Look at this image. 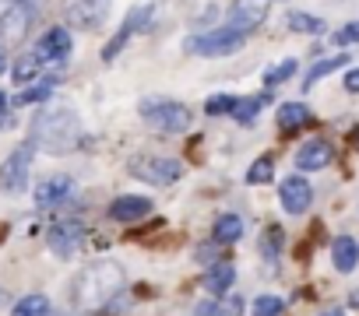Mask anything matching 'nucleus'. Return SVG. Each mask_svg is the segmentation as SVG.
<instances>
[{
    "mask_svg": "<svg viewBox=\"0 0 359 316\" xmlns=\"http://www.w3.org/2000/svg\"><path fill=\"white\" fill-rule=\"evenodd\" d=\"M81 144V120L71 106L64 102H46L36 120H32V148H43V151H74Z\"/></svg>",
    "mask_w": 359,
    "mask_h": 316,
    "instance_id": "f257e3e1",
    "label": "nucleus"
},
{
    "mask_svg": "<svg viewBox=\"0 0 359 316\" xmlns=\"http://www.w3.org/2000/svg\"><path fill=\"white\" fill-rule=\"evenodd\" d=\"M123 288V271L113 260H95L92 267L81 271L78 285H74V302L81 313H92L99 306H106L116 292Z\"/></svg>",
    "mask_w": 359,
    "mask_h": 316,
    "instance_id": "f03ea898",
    "label": "nucleus"
},
{
    "mask_svg": "<svg viewBox=\"0 0 359 316\" xmlns=\"http://www.w3.org/2000/svg\"><path fill=\"white\" fill-rule=\"evenodd\" d=\"M141 116L158 134H184L194 123V113L187 106L172 102V99H148V102H141Z\"/></svg>",
    "mask_w": 359,
    "mask_h": 316,
    "instance_id": "7ed1b4c3",
    "label": "nucleus"
},
{
    "mask_svg": "<svg viewBox=\"0 0 359 316\" xmlns=\"http://www.w3.org/2000/svg\"><path fill=\"white\" fill-rule=\"evenodd\" d=\"M127 173L137 176L141 183H151V187H172L184 176V166L169 155H134L127 162Z\"/></svg>",
    "mask_w": 359,
    "mask_h": 316,
    "instance_id": "20e7f679",
    "label": "nucleus"
},
{
    "mask_svg": "<svg viewBox=\"0 0 359 316\" xmlns=\"http://www.w3.org/2000/svg\"><path fill=\"white\" fill-rule=\"evenodd\" d=\"M32 155H36V148H32V141H25L4 158V166H0V190L4 194H22L25 190L29 173H32Z\"/></svg>",
    "mask_w": 359,
    "mask_h": 316,
    "instance_id": "39448f33",
    "label": "nucleus"
},
{
    "mask_svg": "<svg viewBox=\"0 0 359 316\" xmlns=\"http://www.w3.org/2000/svg\"><path fill=\"white\" fill-rule=\"evenodd\" d=\"M243 43H247V32H236L229 25V29H219V32H208V36H191L184 50L187 53H198V57H229Z\"/></svg>",
    "mask_w": 359,
    "mask_h": 316,
    "instance_id": "423d86ee",
    "label": "nucleus"
},
{
    "mask_svg": "<svg viewBox=\"0 0 359 316\" xmlns=\"http://www.w3.org/2000/svg\"><path fill=\"white\" fill-rule=\"evenodd\" d=\"M60 11H64L67 29L92 32V29L102 25V18H106V11H109V0H64Z\"/></svg>",
    "mask_w": 359,
    "mask_h": 316,
    "instance_id": "0eeeda50",
    "label": "nucleus"
},
{
    "mask_svg": "<svg viewBox=\"0 0 359 316\" xmlns=\"http://www.w3.org/2000/svg\"><path fill=\"white\" fill-rule=\"evenodd\" d=\"M36 22V11L29 4H11L4 15H0V50H8V46H22L29 29Z\"/></svg>",
    "mask_w": 359,
    "mask_h": 316,
    "instance_id": "6e6552de",
    "label": "nucleus"
},
{
    "mask_svg": "<svg viewBox=\"0 0 359 316\" xmlns=\"http://www.w3.org/2000/svg\"><path fill=\"white\" fill-rule=\"evenodd\" d=\"M151 15H155V0H141L137 8H130V15H127V22L120 25V32L109 39V46L102 50V60H116V53L127 46V39L134 36V32H141V29H148V22H151Z\"/></svg>",
    "mask_w": 359,
    "mask_h": 316,
    "instance_id": "1a4fd4ad",
    "label": "nucleus"
},
{
    "mask_svg": "<svg viewBox=\"0 0 359 316\" xmlns=\"http://www.w3.org/2000/svg\"><path fill=\"white\" fill-rule=\"evenodd\" d=\"M67 53H71V32L64 25H53L50 32H43V39H39L32 57L39 64H60V60H67Z\"/></svg>",
    "mask_w": 359,
    "mask_h": 316,
    "instance_id": "9d476101",
    "label": "nucleus"
},
{
    "mask_svg": "<svg viewBox=\"0 0 359 316\" xmlns=\"http://www.w3.org/2000/svg\"><path fill=\"white\" fill-rule=\"evenodd\" d=\"M278 201H282V208L289 215H306V208L313 204V187L303 176H289L278 187Z\"/></svg>",
    "mask_w": 359,
    "mask_h": 316,
    "instance_id": "9b49d317",
    "label": "nucleus"
},
{
    "mask_svg": "<svg viewBox=\"0 0 359 316\" xmlns=\"http://www.w3.org/2000/svg\"><path fill=\"white\" fill-rule=\"evenodd\" d=\"M81 239H85V229H81V222H57L53 229H50V250H53V257H74L78 250H81Z\"/></svg>",
    "mask_w": 359,
    "mask_h": 316,
    "instance_id": "f8f14e48",
    "label": "nucleus"
},
{
    "mask_svg": "<svg viewBox=\"0 0 359 316\" xmlns=\"http://www.w3.org/2000/svg\"><path fill=\"white\" fill-rule=\"evenodd\" d=\"M268 11H271V0H233L229 18H233L236 32H250L268 18Z\"/></svg>",
    "mask_w": 359,
    "mask_h": 316,
    "instance_id": "ddd939ff",
    "label": "nucleus"
},
{
    "mask_svg": "<svg viewBox=\"0 0 359 316\" xmlns=\"http://www.w3.org/2000/svg\"><path fill=\"white\" fill-rule=\"evenodd\" d=\"M331 158H334L331 144L320 141V137H313V141H306V144L296 151V169H299V173H320V169L331 166Z\"/></svg>",
    "mask_w": 359,
    "mask_h": 316,
    "instance_id": "4468645a",
    "label": "nucleus"
},
{
    "mask_svg": "<svg viewBox=\"0 0 359 316\" xmlns=\"http://www.w3.org/2000/svg\"><path fill=\"white\" fill-rule=\"evenodd\" d=\"M151 215V201L148 197H116L109 204V218L113 222H141Z\"/></svg>",
    "mask_w": 359,
    "mask_h": 316,
    "instance_id": "2eb2a0df",
    "label": "nucleus"
},
{
    "mask_svg": "<svg viewBox=\"0 0 359 316\" xmlns=\"http://www.w3.org/2000/svg\"><path fill=\"white\" fill-rule=\"evenodd\" d=\"M74 190V180L71 176H53V180H43L36 187V204L39 208H57L67 194Z\"/></svg>",
    "mask_w": 359,
    "mask_h": 316,
    "instance_id": "dca6fc26",
    "label": "nucleus"
},
{
    "mask_svg": "<svg viewBox=\"0 0 359 316\" xmlns=\"http://www.w3.org/2000/svg\"><path fill=\"white\" fill-rule=\"evenodd\" d=\"M331 260H334V271H341V274L355 271V264H359V243L352 236H338L331 243Z\"/></svg>",
    "mask_w": 359,
    "mask_h": 316,
    "instance_id": "f3484780",
    "label": "nucleus"
},
{
    "mask_svg": "<svg viewBox=\"0 0 359 316\" xmlns=\"http://www.w3.org/2000/svg\"><path fill=\"white\" fill-rule=\"evenodd\" d=\"M233 281H236V267H233V264H215V267H208V274L201 278V285H205L212 295H229Z\"/></svg>",
    "mask_w": 359,
    "mask_h": 316,
    "instance_id": "a211bd4d",
    "label": "nucleus"
},
{
    "mask_svg": "<svg viewBox=\"0 0 359 316\" xmlns=\"http://www.w3.org/2000/svg\"><path fill=\"white\" fill-rule=\"evenodd\" d=\"M240 236H243V222H240V215H219V218H215L212 243H219V246H233V243H240Z\"/></svg>",
    "mask_w": 359,
    "mask_h": 316,
    "instance_id": "6ab92c4d",
    "label": "nucleus"
},
{
    "mask_svg": "<svg viewBox=\"0 0 359 316\" xmlns=\"http://www.w3.org/2000/svg\"><path fill=\"white\" fill-rule=\"evenodd\" d=\"M303 123H310V109L303 102H285L278 106V127L289 134V130H299Z\"/></svg>",
    "mask_w": 359,
    "mask_h": 316,
    "instance_id": "aec40b11",
    "label": "nucleus"
},
{
    "mask_svg": "<svg viewBox=\"0 0 359 316\" xmlns=\"http://www.w3.org/2000/svg\"><path fill=\"white\" fill-rule=\"evenodd\" d=\"M11 316H50V299L39 295V292H36V295H25V299L15 302Z\"/></svg>",
    "mask_w": 359,
    "mask_h": 316,
    "instance_id": "412c9836",
    "label": "nucleus"
},
{
    "mask_svg": "<svg viewBox=\"0 0 359 316\" xmlns=\"http://www.w3.org/2000/svg\"><path fill=\"white\" fill-rule=\"evenodd\" d=\"M201 316H243V299L240 295H219V302L201 306Z\"/></svg>",
    "mask_w": 359,
    "mask_h": 316,
    "instance_id": "4be33fe9",
    "label": "nucleus"
},
{
    "mask_svg": "<svg viewBox=\"0 0 359 316\" xmlns=\"http://www.w3.org/2000/svg\"><path fill=\"white\" fill-rule=\"evenodd\" d=\"M345 64H348V57H345V53H338V57H327V60L313 64V67H310V74H306V81H303V88H313L320 78H327L331 71H338V67H345Z\"/></svg>",
    "mask_w": 359,
    "mask_h": 316,
    "instance_id": "5701e85b",
    "label": "nucleus"
},
{
    "mask_svg": "<svg viewBox=\"0 0 359 316\" xmlns=\"http://www.w3.org/2000/svg\"><path fill=\"white\" fill-rule=\"evenodd\" d=\"M264 102H268V95H254V99H236V106H233V116H236V123H254Z\"/></svg>",
    "mask_w": 359,
    "mask_h": 316,
    "instance_id": "b1692460",
    "label": "nucleus"
},
{
    "mask_svg": "<svg viewBox=\"0 0 359 316\" xmlns=\"http://www.w3.org/2000/svg\"><path fill=\"white\" fill-rule=\"evenodd\" d=\"M271 176H275V158H271V155H261L257 162L247 169V183H250V187H261V183H268Z\"/></svg>",
    "mask_w": 359,
    "mask_h": 316,
    "instance_id": "393cba45",
    "label": "nucleus"
},
{
    "mask_svg": "<svg viewBox=\"0 0 359 316\" xmlns=\"http://www.w3.org/2000/svg\"><path fill=\"white\" fill-rule=\"evenodd\" d=\"M289 29L292 32H303V36H320L324 32V22L313 18V15H306V11H292L289 15Z\"/></svg>",
    "mask_w": 359,
    "mask_h": 316,
    "instance_id": "a878e982",
    "label": "nucleus"
},
{
    "mask_svg": "<svg viewBox=\"0 0 359 316\" xmlns=\"http://www.w3.org/2000/svg\"><path fill=\"white\" fill-rule=\"evenodd\" d=\"M39 67H43V64L29 53V57H22V60L15 64V74H11V78H15L18 85H32V81L39 78Z\"/></svg>",
    "mask_w": 359,
    "mask_h": 316,
    "instance_id": "bb28decb",
    "label": "nucleus"
},
{
    "mask_svg": "<svg viewBox=\"0 0 359 316\" xmlns=\"http://www.w3.org/2000/svg\"><path fill=\"white\" fill-rule=\"evenodd\" d=\"M296 74V60L289 57V60H282L278 67H271L268 74H264V85H282V81H289Z\"/></svg>",
    "mask_w": 359,
    "mask_h": 316,
    "instance_id": "cd10ccee",
    "label": "nucleus"
},
{
    "mask_svg": "<svg viewBox=\"0 0 359 316\" xmlns=\"http://www.w3.org/2000/svg\"><path fill=\"white\" fill-rule=\"evenodd\" d=\"M50 95H53V85H50V81H43V85L25 88V92L18 95V106H25V102H50Z\"/></svg>",
    "mask_w": 359,
    "mask_h": 316,
    "instance_id": "c85d7f7f",
    "label": "nucleus"
},
{
    "mask_svg": "<svg viewBox=\"0 0 359 316\" xmlns=\"http://www.w3.org/2000/svg\"><path fill=\"white\" fill-rule=\"evenodd\" d=\"M282 306H285V302H282L278 295H261V299L254 302V316H278Z\"/></svg>",
    "mask_w": 359,
    "mask_h": 316,
    "instance_id": "c756f323",
    "label": "nucleus"
},
{
    "mask_svg": "<svg viewBox=\"0 0 359 316\" xmlns=\"http://www.w3.org/2000/svg\"><path fill=\"white\" fill-rule=\"evenodd\" d=\"M233 106H236L233 95H212L208 106H205V113H208V116H219V113H233Z\"/></svg>",
    "mask_w": 359,
    "mask_h": 316,
    "instance_id": "7c9ffc66",
    "label": "nucleus"
},
{
    "mask_svg": "<svg viewBox=\"0 0 359 316\" xmlns=\"http://www.w3.org/2000/svg\"><path fill=\"white\" fill-rule=\"evenodd\" d=\"M278 250H282V229H278V225H271V229L264 232V253H268V257H275Z\"/></svg>",
    "mask_w": 359,
    "mask_h": 316,
    "instance_id": "2f4dec72",
    "label": "nucleus"
},
{
    "mask_svg": "<svg viewBox=\"0 0 359 316\" xmlns=\"http://www.w3.org/2000/svg\"><path fill=\"white\" fill-rule=\"evenodd\" d=\"M348 43H359V25H345V29L334 36V46H348Z\"/></svg>",
    "mask_w": 359,
    "mask_h": 316,
    "instance_id": "473e14b6",
    "label": "nucleus"
},
{
    "mask_svg": "<svg viewBox=\"0 0 359 316\" xmlns=\"http://www.w3.org/2000/svg\"><path fill=\"white\" fill-rule=\"evenodd\" d=\"M345 92H352V95H355V92H359V67H355V71H348V74H345Z\"/></svg>",
    "mask_w": 359,
    "mask_h": 316,
    "instance_id": "72a5a7b5",
    "label": "nucleus"
},
{
    "mask_svg": "<svg viewBox=\"0 0 359 316\" xmlns=\"http://www.w3.org/2000/svg\"><path fill=\"white\" fill-rule=\"evenodd\" d=\"M4 71H8V53L0 50V74H4Z\"/></svg>",
    "mask_w": 359,
    "mask_h": 316,
    "instance_id": "f704fd0d",
    "label": "nucleus"
},
{
    "mask_svg": "<svg viewBox=\"0 0 359 316\" xmlns=\"http://www.w3.org/2000/svg\"><path fill=\"white\" fill-rule=\"evenodd\" d=\"M324 316H345V313H341V309H327Z\"/></svg>",
    "mask_w": 359,
    "mask_h": 316,
    "instance_id": "c9c22d12",
    "label": "nucleus"
},
{
    "mask_svg": "<svg viewBox=\"0 0 359 316\" xmlns=\"http://www.w3.org/2000/svg\"><path fill=\"white\" fill-rule=\"evenodd\" d=\"M4 106H8V95H4V92H0V109H4Z\"/></svg>",
    "mask_w": 359,
    "mask_h": 316,
    "instance_id": "e433bc0d",
    "label": "nucleus"
},
{
    "mask_svg": "<svg viewBox=\"0 0 359 316\" xmlns=\"http://www.w3.org/2000/svg\"><path fill=\"white\" fill-rule=\"evenodd\" d=\"M15 4H22V0H15Z\"/></svg>",
    "mask_w": 359,
    "mask_h": 316,
    "instance_id": "4c0bfd02",
    "label": "nucleus"
}]
</instances>
